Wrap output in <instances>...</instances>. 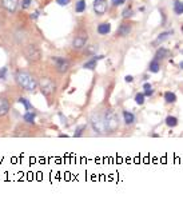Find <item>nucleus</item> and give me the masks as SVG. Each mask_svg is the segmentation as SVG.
Returning a JSON list of instances; mask_svg holds the SVG:
<instances>
[{
	"instance_id": "1",
	"label": "nucleus",
	"mask_w": 183,
	"mask_h": 199,
	"mask_svg": "<svg viewBox=\"0 0 183 199\" xmlns=\"http://www.w3.org/2000/svg\"><path fill=\"white\" fill-rule=\"evenodd\" d=\"M15 78H16L17 84L27 91H35L38 84H39V83L36 82V79H35L32 75L28 74L27 71H23V70H19V71L16 72Z\"/></svg>"
},
{
	"instance_id": "2",
	"label": "nucleus",
	"mask_w": 183,
	"mask_h": 199,
	"mask_svg": "<svg viewBox=\"0 0 183 199\" xmlns=\"http://www.w3.org/2000/svg\"><path fill=\"white\" fill-rule=\"evenodd\" d=\"M90 124L92 127V130L96 132V134H104L107 131L106 124H104V119H103V115L100 114H92L90 116Z\"/></svg>"
},
{
	"instance_id": "3",
	"label": "nucleus",
	"mask_w": 183,
	"mask_h": 199,
	"mask_svg": "<svg viewBox=\"0 0 183 199\" xmlns=\"http://www.w3.org/2000/svg\"><path fill=\"white\" fill-rule=\"evenodd\" d=\"M24 54H25L27 59L30 61H34V63L35 61H39L40 57H42V51H40V48L36 44H28L24 50Z\"/></svg>"
},
{
	"instance_id": "4",
	"label": "nucleus",
	"mask_w": 183,
	"mask_h": 199,
	"mask_svg": "<svg viewBox=\"0 0 183 199\" xmlns=\"http://www.w3.org/2000/svg\"><path fill=\"white\" fill-rule=\"evenodd\" d=\"M39 87H40V90H42V94L44 96H47V98H50L56 90L55 83H53L50 78H43L42 80L39 82Z\"/></svg>"
},
{
	"instance_id": "5",
	"label": "nucleus",
	"mask_w": 183,
	"mask_h": 199,
	"mask_svg": "<svg viewBox=\"0 0 183 199\" xmlns=\"http://www.w3.org/2000/svg\"><path fill=\"white\" fill-rule=\"evenodd\" d=\"M103 119H104L106 128L108 131H115L118 128V118L111 110H107L106 114L103 115Z\"/></svg>"
},
{
	"instance_id": "6",
	"label": "nucleus",
	"mask_w": 183,
	"mask_h": 199,
	"mask_svg": "<svg viewBox=\"0 0 183 199\" xmlns=\"http://www.w3.org/2000/svg\"><path fill=\"white\" fill-rule=\"evenodd\" d=\"M52 63L55 64V68L57 70V72H60V74L67 72L70 68V60H67L66 57H62V56H53Z\"/></svg>"
},
{
	"instance_id": "7",
	"label": "nucleus",
	"mask_w": 183,
	"mask_h": 199,
	"mask_svg": "<svg viewBox=\"0 0 183 199\" xmlns=\"http://www.w3.org/2000/svg\"><path fill=\"white\" fill-rule=\"evenodd\" d=\"M92 7L96 15H104L107 11V0H94Z\"/></svg>"
},
{
	"instance_id": "8",
	"label": "nucleus",
	"mask_w": 183,
	"mask_h": 199,
	"mask_svg": "<svg viewBox=\"0 0 183 199\" xmlns=\"http://www.w3.org/2000/svg\"><path fill=\"white\" fill-rule=\"evenodd\" d=\"M2 4L8 12L12 14V12L16 11L17 6H19V0H2Z\"/></svg>"
},
{
	"instance_id": "9",
	"label": "nucleus",
	"mask_w": 183,
	"mask_h": 199,
	"mask_svg": "<svg viewBox=\"0 0 183 199\" xmlns=\"http://www.w3.org/2000/svg\"><path fill=\"white\" fill-rule=\"evenodd\" d=\"M131 32V24H128V23H122L118 27V35L119 36H128Z\"/></svg>"
},
{
	"instance_id": "10",
	"label": "nucleus",
	"mask_w": 183,
	"mask_h": 199,
	"mask_svg": "<svg viewBox=\"0 0 183 199\" xmlns=\"http://www.w3.org/2000/svg\"><path fill=\"white\" fill-rule=\"evenodd\" d=\"M86 43H87L86 36H76L72 40V47L75 48V50H80V48H83L84 46H86Z\"/></svg>"
},
{
	"instance_id": "11",
	"label": "nucleus",
	"mask_w": 183,
	"mask_h": 199,
	"mask_svg": "<svg viewBox=\"0 0 183 199\" xmlns=\"http://www.w3.org/2000/svg\"><path fill=\"white\" fill-rule=\"evenodd\" d=\"M10 111V103L6 98H0V116H4Z\"/></svg>"
},
{
	"instance_id": "12",
	"label": "nucleus",
	"mask_w": 183,
	"mask_h": 199,
	"mask_svg": "<svg viewBox=\"0 0 183 199\" xmlns=\"http://www.w3.org/2000/svg\"><path fill=\"white\" fill-rule=\"evenodd\" d=\"M111 31V24L110 23H102L98 25V34L99 35H107Z\"/></svg>"
},
{
	"instance_id": "13",
	"label": "nucleus",
	"mask_w": 183,
	"mask_h": 199,
	"mask_svg": "<svg viewBox=\"0 0 183 199\" xmlns=\"http://www.w3.org/2000/svg\"><path fill=\"white\" fill-rule=\"evenodd\" d=\"M172 34H174V31H166V32L159 34L158 38H157V40L154 42V44H159V43H162V42H164V40H167V39L170 38Z\"/></svg>"
},
{
	"instance_id": "14",
	"label": "nucleus",
	"mask_w": 183,
	"mask_h": 199,
	"mask_svg": "<svg viewBox=\"0 0 183 199\" xmlns=\"http://www.w3.org/2000/svg\"><path fill=\"white\" fill-rule=\"evenodd\" d=\"M35 118H36V112H35V111H27L23 115L24 122H27L28 124H34V123H35Z\"/></svg>"
},
{
	"instance_id": "15",
	"label": "nucleus",
	"mask_w": 183,
	"mask_h": 199,
	"mask_svg": "<svg viewBox=\"0 0 183 199\" xmlns=\"http://www.w3.org/2000/svg\"><path fill=\"white\" fill-rule=\"evenodd\" d=\"M168 54H170V51L167 50V48H164V47H160L159 50L155 52V59L157 60H160V59H164V57H167Z\"/></svg>"
},
{
	"instance_id": "16",
	"label": "nucleus",
	"mask_w": 183,
	"mask_h": 199,
	"mask_svg": "<svg viewBox=\"0 0 183 199\" xmlns=\"http://www.w3.org/2000/svg\"><path fill=\"white\" fill-rule=\"evenodd\" d=\"M123 119H124V123L126 124H132L135 122V115L130 111H123Z\"/></svg>"
},
{
	"instance_id": "17",
	"label": "nucleus",
	"mask_w": 183,
	"mask_h": 199,
	"mask_svg": "<svg viewBox=\"0 0 183 199\" xmlns=\"http://www.w3.org/2000/svg\"><path fill=\"white\" fill-rule=\"evenodd\" d=\"M86 0H78L76 4H75V12L78 14H82V12L86 11Z\"/></svg>"
},
{
	"instance_id": "18",
	"label": "nucleus",
	"mask_w": 183,
	"mask_h": 199,
	"mask_svg": "<svg viewBox=\"0 0 183 199\" xmlns=\"http://www.w3.org/2000/svg\"><path fill=\"white\" fill-rule=\"evenodd\" d=\"M150 72H154V74H157L159 72V70H160V63H159V60L157 59H154L153 61L150 63Z\"/></svg>"
},
{
	"instance_id": "19",
	"label": "nucleus",
	"mask_w": 183,
	"mask_h": 199,
	"mask_svg": "<svg viewBox=\"0 0 183 199\" xmlns=\"http://www.w3.org/2000/svg\"><path fill=\"white\" fill-rule=\"evenodd\" d=\"M164 100L167 102V103H175L176 102V95L174 94L171 91H167L164 92Z\"/></svg>"
},
{
	"instance_id": "20",
	"label": "nucleus",
	"mask_w": 183,
	"mask_h": 199,
	"mask_svg": "<svg viewBox=\"0 0 183 199\" xmlns=\"http://www.w3.org/2000/svg\"><path fill=\"white\" fill-rule=\"evenodd\" d=\"M96 59L95 57H92V59H90V60H87L86 63L83 64V68H86V70H95L96 68Z\"/></svg>"
},
{
	"instance_id": "21",
	"label": "nucleus",
	"mask_w": 183,
	"mask_h": 199,
	"mask_svg": "<svg viewBox=\"0 0 183 199\" xmlns=\"http://www.w3.org/2000/svg\"><path fill=\"white\" fill-rule=\"evenodd\" d=\"M166 124L168 127H175L178 124V119L175 116H171V115H170V116L166 118Z\"/></svg>"
},
{
	"instance_id": "22",
	"label": "nucleus",
	"mask_w": 183,
	"mask_h": 199,
	"mask_svg": "<svg viewBox=\"0 0 183 199\" xmlns=\"http://www.w3.org/2000/svg\"><path fill=\"white\" fill-rule=\"evenodd\" d=\"M174 12H175L176 15H182L183 14V4L178 3V2L174 3Z\"/></svg>"
},
{
	"instance_id": "23",
	"label": "nucleus",
	"mask_w": 183,
	"mask_h": 199,
	"mask_svg": "<svg viewBox=\"0 0 183 199\" xmlns=\"http://www.w3.org/2000/svg\"><path fill=\"white\" fill-rule=\"evenodd\" d=\"M19 102H20V103L25 107V111H30V110L32 108V106H31V103H30V102L27 100L25 98H20V99H19Z\"/></svg>"
},
{
	"instance_id": "24",
	"label": "nucleus",
	"mask_w": 183,
	"mask_h": 199,
	"mask_svg": "<svg viewBox=\"0 0 183 199\" xmlns=\"http://www.w3.org/2000/svg\"><path fill=\"white\" fill-rule=\"evenodd\" d=\"M144 98H146V95L144 94H136L135 95V102H136V104H143L144 103Z\"/></svg>"
},
{
	"instance_id": "25",
	"label": "nucleus",
	"mask_w": 183,
	"mask_h": 199,
	"mask_svg": "<svg viewBox=\"0 0 183 199\" xmlns=\"http://www.w3.org/2000/svg\"><path fill=\"white\" fill-rule=\"evenodd\" d=\"M132 14H134V12H132V10H131L130 7H127L126 10H123V12H122V16L124 17V19H128V17H131V16H132Z\"/></svg>"
},
{
	"instance_id": "26",
	"label": "nucleus",
	"mask_w": 183,
	"mask_h": 199,
	"mask_svg": "<svg viewBox=\"0 0 183 199\" xmlns=\"http://www.w3.org/2000/svg\"><path fill=\"white\" fill-rule=\"evenodd\" d=\"M32 4V0H21L20 2V6L23 10H27V8H30V6Z\"/></svg>"
},
{
	"instance_id": "27",
	"label": "nucleus",
	"mask_w": 183,
	"mask_h": 199,
	"mask_svg": "<svg viewBox=\"0 0 183 199\" xmlns=\"http://www.w3.org/2000/svg\"><path fill=\"white\" fill-rule=\"evenodd\" d=\"M84 130H86V126H80V127H78L76 128V130H75V136H80V135H82L83 134V131Z\"/></svg>"
},
{
	"instance_id": "28",
	"label": "nucleus",
	"mask_w": 183,
	"mask_h": 199,
	"mask_svg": "<svg viewBox=\"0 0 183 199\" xmlns=\"http://www.w3.org/2000/svg\"><path fill=\"white\" fill-rule=\"evenodd\" d=\"M126 3V0H111V4L114 7H118V6H122V4Z\"/></svg>"
},
{
	"instance_id": "29",
	"label": "nucleus",
	"mask_w": 183,
	"mask_h": 199,
	"mask_svg": "<svg viewBox=\"0 0 183 199\" xmlns=\"http://www.w3.org/2000/svg\"><path fill=\"white\" fill-rule=\"evenodd\" d=\"M56 3L62 7H64V6H68V4L71 3V0H56Z\"/></svg>"
},
{
	"instance_id": "30",
	"label": "nucleus",
	"mask_w": 183,
	"mask_h": 199,
	"mask_svg": "<svg viewBox=\"0 0 183 199\" xmlns=\"http://www.w3.org/2000/svg\"><path fill=\"white\" fill-rule=\"evenodd\" d=\"M6 75H7V68L6 67H3V68H0V79H6Z\"/></svg>"
},
{
	"instance_id": "31",
	"label": "nucleus",
	"mask_w": 183,
	"mask_h": 199,
	"mask_svg": "<svg viewBox=\"0 0 183 199\" xmlns=\"http://www.w3.org/2000/svg\"><path fill=\"white\" fill-rule=\"evenodd\" d=\"M39 15H40V12L36 10L35 12H32V14H31V19H34V20H36L38 17H39Z\"/></svg>"
},
{
	"instance_id": "32",
	"label": "nucleus",
	"mask_w": 183,
	"mask_h": 199,
	"mask_svg": "<svg viewBox=\"0 0 183 199\" xmlns=\"http://www.w3.org/2000/svg\"><path fill=\"white\" fill-rule=\"evenodd\" d=\"M153 94H154V90H153V88H150V90H144V95H146V96H151Z\"/></svg>"
},
{
	"instance_id": "33",
	"label": "nucleus",
	"mask_w": 183,
	"mask_h": 199,
	"mask_svg": "<svg viewBox=\"0 0 183 199\" xmlns=\"http://www.w3.org/2000/svg\"><path fill=\"white\" fill-rule=\"evenodd\" d=\"M124 80H126L127 83H131V82H134V78L131 76V75H127V76L124 78Z\"/></svg>"
},
{
	"instance_id": "34",
	"label": "nucleus",
	"mask_w": 183,
	"mask_h": 199,
	"mask_svg": "<svg viewBox=\"0 0 183 199\" xmlns=\"http://www.w3.org/2000/svg\"><path fill=\"white\" fill-rule=\"evenodd\" d=\"M150 88H153L150 83H144V84H143V90H150Z\"/></svg>"
},
{
	"instance_id": "35",
	"label": "nucleus",
	"mask_w": 183,
	"mask_h": 199,
	"mask_svg": "<svg viewBox=\"0 0 183 199\" xmlns=\"http://www.w3.org/2000/svg\"><path fill=\"white\" fill-rule=\"evenodd\" d=\"M59 116H60V119H62V123H63V124H64V123L67 122V119L63 116V114H59Z\"/></svg>"
},
{
	"instance_id": "36",
	"label": "nucleus",
	"mask_w": 183,
	"mask_h": 199,
	"mask_svg": "<svg viewBox=\"0 0 183 199\" xmlns=\"http://www.w3.org/2000/svg\"><path fill=\"white\" fill-rule=\"evenodd\" d=\"M179 68L183 70V61H181V63H179Z\"/></svg>"
},
{
	"instance_id": "37",
	"label": "nucleus",
	"mask_w": 183,
	"mask_h": 199,
	"mask_svg": "<svg viewBox=\"0 0 183 199\" xmlns=\"http://www.w3.org/2000/svg\"><path fill=\"white\" fill-rule=\"evenodd\" d=\"M175 2H178V3H181V4H183V0H175Z\"/></svg>"
},
{
	"instance_id": "38",
	"label": "nucleus",
	"mask_w": 183,
	"mask_h": 199,
	"mask_svg": "<svg viewBox=\"0 0 183 199\" xmlns=\"http://www.w3.org/2000/svg\"><path fill=\"white\" fill-rule=\"evenodd\" d=\"M181 29H182V32H183V24H182V27H181Z\"/></svg>"
}]
</instances>
